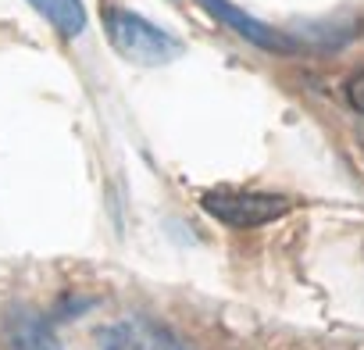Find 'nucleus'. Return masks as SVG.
I'll list each match as a JSON object with an SVG mask.
<instances>
[{"label":"nucleus","instance_id":"8","mask_svg":"<svg viewBox=\"0 0 364 350\" xmlns=\"http://www.w3.org/2000/svg\"><path fill=\"white\" fill-rule=\"evenodd\" d=\"M114 343H107V350H136V343L129 339V332H114Z\"/></svg>","mask_w":364,"mask_h":350},{"label":"nucleus","instance_id":"2","mask_svg":"<svg viewBox=\"0 0 364 350\" xmlns=\"http://www.w3.org/2000/svg\"><path fill=\"white\" fill-rule=\"evenodd\" d=\"M204 211L211 218H218L222 226L232 229H254V226H268L275 218H282L289 211L286 197L275 193H250V190H211L200 197Z\"/></svg>","mask_w":364,"mask_h":350},{"label":"nucleus","instance_id":"7","mask_svg":"<svg viewBox=\"0 0 364 350\" xmlns=\"http://www.w3.org/2000/svg\"><path fill=\"white\" fill-rule=\"evenodd\" d=\"M346 100H350V104H353V107L364 115V72H357V75L346 83Z\"/></svg>","mask_w":364,"mask_h":350},{"label":"nucleus","instance_id":"5","mask_svg":"<svg viewBox=\"0 0 364 350\" xmlns=\"http://www.w3.org/2000/svg\"><path fill=\"white\" fill-rule=\"evenodd\" d=\"M29 4L61 33V36H79L86 29V8L82 0H29Z\"/></svg>","mask_w":364,"mask_h":350},{"label":"nucleus","instance_id":"3","mask_svg":"<svg viewBox=\"0 0 364 350\" xmlns=\"http://www.w3.org/2000/svg\"><path fill=\"white\" fill-rule=\"evenodd\" d=\"M200 4H204L218 22H225L229 29H236L243 40H250V43L261 47V51H272V54H289V51H296V40H289V36H282L279 29H272V26L250 18L247 11H240L236 4H229V0H200Z\"/></svg>","mask_w":364,"mask_h":350},{"label":"nucleus","instance_id":"4","mask_svg":"<svg viewBox=\"0 0 364 350\" xmlns=\"http://www.w3.org/2000/svg\"><path fill=\"white\" fill-rule=\"evenodd\" d=\"M0 336H4L8 350H61L54 329L29 307H15L0 322Z\"/></svg>","mask_w":364,"mask_h":350},{"label":"nucleus","instance_id":"6","mask_svg":"<svg viewBox=\"0 0 364 350\" xmlns=\"http://www.w3.org/2000/svg\"><path fill=\"white\" fill-rule=\"evenodd\" d=\"M146 350H190L182 339H175V336H168V332H150L146 336Z\"/></svg>","mask_w":364,"mask_h":350},{"label":"nucleus","instance_id":"1","mask_svg":"<svg viewBox=\"0 0 364 350\" xmlns=\"http://www.w3.org/2000/svg\"><path fill=\"white\" fill-rule=\"evenodd\" d=\"M104 29L114 51L136 65H168L182 54V43L175 36H168L164 29L125 8H104Z\"/></svg>","mask_w":364,"mask_h":350}]
</instances>
